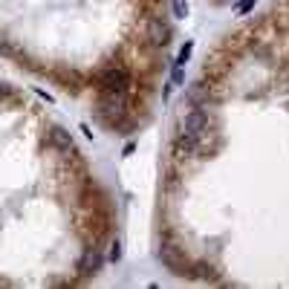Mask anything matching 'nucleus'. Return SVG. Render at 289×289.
<instances>
[{
  "instance_id": "1",
  "label": "nucleus",
  "mask_w": 289,
  "mask_h": 289,
  "mask_svg": "<svg viewBox=\"0 0 289 289\" xmlns=\"http://www.w3.org/2000/svg\"><path fill=\"white\" fill-rule=\"evenodd\" d=\"M124 107H127V99H124L121 90H102V96H99V113L102 116H107V119L121 116Z\"/></svg>"
},
{
  "instance_id": "2",
  "label": "nucleus",
  "mask_w": 289,
  "mask_h": 289,
  "mask_svg": "<svg viewBox=\"0 0 289 289\" xmlns=\"http://www.w3.org/2000/svg\"><path fill=\"white\" fill-rule=\"evenodd\" d=\"M130 87V72L124 67H107L102 72V90H127Z\"/></svg>"
},
{
  "instance_id": "3",
  "label": "nucleus",
  "mask_w": 289,
  "mask_h": 289,
  "mask_svg": "<svg viewBox=\"0 0 289 289\" xmlns=\"http://www.w3.org/2000/svg\"><path fill=\"white\" fill-rule=\"evenodd\" d=\"M208 130V116L203 110H191V113L182 119V133H191V136H203Z\"/></svg>"
},
{
  "instance_id": "4",
  "label": "nucleus",
  "mask_w": 289,
  "mask_h": 289,
  "mask_svg": "<svg viewBox=\"0 0 289 289\" xmlns=\"http://www.w3.org/2000/svg\"><path fill=\"white\" fill-rule=\"evenodd\" d=\"M148 38H151V44L165 47V44H168V38H171L168 23H165L162 17H151V23H148Z\"/></svg>"
},
{
  "instance_id": "5",
  "label": "nucleus",
  "mask_w": 289,
  "mask_h": 289,
  "mask_svg": "<svg viewBox=\"0 0 289 289\" xmlns=\"http://www.w3.org/2000/svg\"><path fill=\"white\" fill-rule=\"evenodd\" d=\"M102 269V255L96 252V249H90L87 255H84V263H81V272L84 275H93V272H99Z\"/></svg>"
},
{
  "instance_id": "6",
  "label": "nucleus",
  "mask_w": 289,
  "mask_h": 289,
  "mask_svg": "<svg viewBox=\"0 0 289 289\" xmlns=\"http://www.w3.org/2000/svg\"><path fill=\"white\" fill-rule=\"evenodd\" d=\"M197 142H200V136H191V133H179V139H176V153H179V156H182V153H194Z\"/></svg>"
},
{
  "instance_id": "7",
  "label": "nucleus",
  "mask_w": 289,
  "mask_h": 289,
  "mask_svg": "<svg viewBox=\"0 0 289 289\" xmlns=\"http://www.w3.org/2000/svg\"><path fill=\"white\" fill-rule=\"evenodd\" d=\"M171 9H173V17L176 20H185L188 17V3L185 0H171Z\"/></svg>"
},
{
  "instance_id": "8",
  "label": "nucleus",
  "mask_w": 289,
  "mask_h": 289,
  "mask_svg": "<svg viewBox=\"0 0 289 289\" xmlns=\"http://www.w3.org/2000/svg\"><path fill=\"white\" fill-rule=\"evenodd\" d=\"M52 142H55L58 148H69V145H72V142H69V133H67V130H61V127L52 130Z\"/></svg>"
},
{
  "instance_id": "9",
  "label": "nucleus",
  "mask_w": 289,
  "mask_h": 289,
  "mask_svg": "<svg viewBox=\"0 0 289 289\" xmlns=\"http://www.w3.org/2000/svg\"><path fill=\"white\" fill-rule=\"evenodd\" d=\"M191 50H194V44L188 41V44H185V47L179 50V55H176V67H185V61L191 58Z\"/></svg>"
},
{
  "instance_id": "10",
  "label": "nucleus",
  "mask_w": 289,
  "mask_h": 289,
  "mask_svg": "<svg viewBox=\"0 0 289 289\" xmlns=\"http://www.w3.org/2000/svg\"><path fill=\"white\" fill-rule=\"evenodd\" d=\"M110 260H113V263H119V260H121V243H119V240H113V243H110Z\"/></svg>"
},
{
  "instance_id": "11",
  "label": "nucleus",
  "mask_w": 289,
  "mask_h": 289,
  "mask_svg": "<svg viewBox=\"0 0 289 289\" xmlns=\"http://www.w3.org/2000/svg\"><path fill=\"white\" fill-rule=\"evenodd\" d=\"M182 81H185V69H182V67H176V69H173V84L179 87Z\"/></svg>"
},
{
  "instance_id": "12",
  "label": "nucleus",
  "mask_w": 289,
  "mask_h": 289,
  "mask_svg": "<svg viewBox=\"0 0 289 289\" xmlns=\"http://www.w3.org/2000/svg\"><path fill=\"white\" fill-rule=\"evenodd\" d=\"M252 6H255V0H243V3L237 6V12H240V15H246V12H249Z\"/></svg>"
}]
</instances>
